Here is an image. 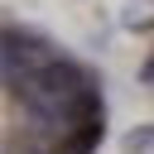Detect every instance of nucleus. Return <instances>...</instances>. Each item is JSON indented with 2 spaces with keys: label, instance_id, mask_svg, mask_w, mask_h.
Returning <instances> with one entry per match:
<instances>
[{
  "label": "nucleus",
  "instance_id": "nucleus-1",
  "mask_svg": "<svg viewBox=\"0 0 154 154\" xmlns=\"http://www.w3.org/2000/svg\"><path fill=\"white\" fill-rule=\"evenodd\" d=\"M101 135H106V116H91V120L72 125V130L63 135V154H91V149L101 144Z\"/></svg>",
  "mask_w": 154,
  "mask_h": 154
},
{
  "label": "nucleus",
  "instance_id": "nucleus-4",
  "mask_svg": "<svg viewBox=\"0 0 154 154\" xmlns=\"http://www.w3.org/2000/svg\"><path fill=\"white\" fill-rule=\"evenodd\" d=\"M29 154H63V149H29Z\"/></svg>",
  "mask_w": 154,
  "mask_h": 154
},
{
  "label": "nucleus",
  "instance_id": "nucleus-3",
  "mask_svg": "<svg viewBox=\"0 0 154 154\" xmlns=\"http://www.w3.org/2000/svg\"><path fill=\"white\" fill-rule=\"evenodd\" d=\"M144 82H154V58H149V63H144Z\"/></svg>",
  "mask_w": 154,
  "mask_h": 154
},
{
  "label": "nucleus",
  "instance_id": "nucleus-2",
  "mask_svg": "<svg viewBox=\"0 0 154 154\" xmlns=\"http://www.w3.org/2000/svg\"><path fill=\"white\" fill-rule=\"evenodd\" d=\"M144 149H154V125H140L125 135V154H144Z\"/></svg>",
  "mask_w": 154,
  "mask_h": 154
}]
</instances>
